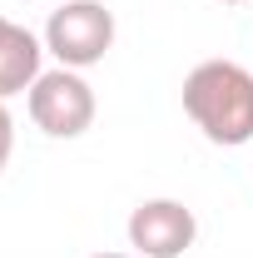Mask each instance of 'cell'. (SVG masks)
Here are the masks:
<instances>
[{"label":"cell","instance_id":"obj_2","mask_svg":"<svg viewBox=\"0 0 253 258\" xmlns=\"http://www.w3.org/2000/svg\"><path fill=\"white\" fill-rule=\"evenodd\" d=\"M45 50L65 70H90V64H99L114 50V10L104 0H65L60 10H50Z\"/></svg>","mask_w":253,"mask_h":258},{"label":"cell","instance_id":"obj_6","mask_svg":"<svg viewBox=\"0 0 253 258\" xmlns=\"http://www.w3.org/2000/svg\"><path fill=\"white\" fill-rule=\"evenodd\" d=\"M10 149H15V119H10V109H5V99H0V174H5V164H10Z\"/></svg>","mask_w":253,"mask_h":258},{"label":"cell","instance_id":"obj_9","mask_svg":"<svg viewBox=\"0 0 253 258\" xmlns=\"http://www.w3.org/2000/svg\"><path fill=\"white\" fill-rule=\"evenodd\" d=\"M223 5H248V0H223Z\"/></svg>","mask_w":253,"mask_h":258},{"label":"cell","instance_id":"obj_5","mask_svg":"<svg viewBox=\"0 0 253 258\" xmlns=\"http://www.w3.org/2000/svg\"><path fill=\"white\" fill-rule=\"evenodd\" d=\"M40 60H45V40L30 35L25 25H10L0 35V99L30 95V85L45 75Z\"/></svg>","mask_w":253,"mask_h":258},{"label":"cell","instance_id":"obj_7","mask_svg":"<svg viewBox=\"0 0 253 258\" xmlns=\"http://www.w3.org/2000/svg\"><path fill=\"white\" fill-rule=\"evenodd\" d=\"M10 25H15V20H5V15H0V35H5V30H10Z\"/></svg>","mask_w":253,"mask_h":258},{"label":"cell","instance_id":"obj_3","mask_svg":"<svg viewBox=\"0 0 253 258\" xmlns=\"http://www.w3.org/2000/svg\"><path fill=\"white\" fill-rule=\"evenodd\" d=\"M30 119L50 139H80L95 124V90L80 70H45L30 85Z\"/></svg>","mask_w":253,"mask_h":258},{"label":"cell","instance_id":"obj_4","mask_svg":"<svg viewBox=\"0 0 253 258\" xmlns=\"http://www.w3.org/2000/svg\"><path fill=\"white\" fill-rule=\"evenodd\" d=\"M129 248L139 258H184L199 238V219L179 199H144L129 214Z\"/></svg>","mask_w":253,"mask_h":258},{"label":"cell","instance_id":"obj_1","mask_svg":"<svg viewBox=\"0 0 253 258\" xmlns=\"http://www.w3.org/2000/svg\"><path fill=\"white\" fill-rule=\"evenodd\" d=\"M184 114L209 144L238 149L253 139V70L238 60H204L184 75Z\"/></svg>","mask_w":253,"mask_h":258},{"label":"cell","instance_id":"obj_8","mask_svg":"<svg viewBox=\"0 0 253 258\" xmlns=\"http://www.w3.org/2000/svg\"><path fill=\"white\" fill-rule=\"evenodd\" d=\"M95 258H129V253H95Z\"/></svg>","mask_w":253,"mask_h":258}]
</instances>
